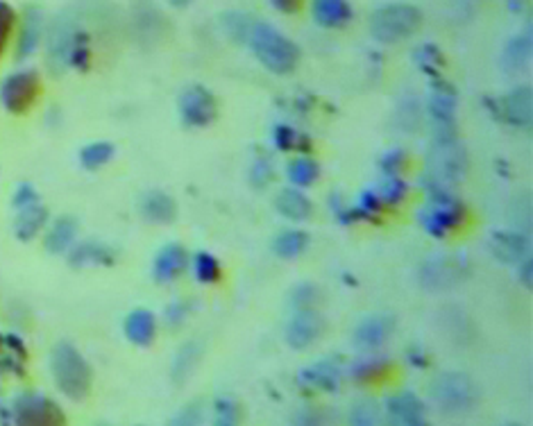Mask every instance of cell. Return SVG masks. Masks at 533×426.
<instances>
[{"label":"cell","mask_w":533,"mask_h":426,"mask_svg":"<svg viewBox=\"0 0 533 426\" xmlns=\"http://www.w3.org/2000/svg\"><path fill=\"white\" fill-rule=\"evenodd\" d=\"M111 157H114V145L110 141L89 143L79 150V163H82L87 171H96V168L105 166Z\"/></svg>","instance_id":"cell-34"},{"label":"cell","mask_w":533,"mask_h":426,"mask_svg":"<svg viewBox=\"0 0 533 426\" xmlns=\"http://www.w3.org/2000/svg\"><path fill=\"white\" fill-rule=\"evenodd\" d=\"M517 277H520V282L527 286V288H531L533 284V261L529 256H525V259L517 264Z\"/></svg>","instance_id":"cell-47"},{"label":"cell","mask_w":533,"mask_h":426,"mask_svg":"<svg viewBox=\"0 0 533 426\" xmlns=\"http://www.w3.org/2000/svg\"><path fill=\"white\" fill-rule=\"evenodd\" d=\"M9 420L18 426H62L67 422V415L48 397L26 392L14 400Z\"/></svg>","instance_id":"cell-7"},{"label":"cell","mask_w":533,"mask_h":426,"mask_svg":"<svg viewBox=\"0 0 533 426\" xmlns=\"http://www.w3.org/2000/svg\"><path fill=\"white\" fill-rule=\"evenodd\" d=\"M508 5H511L513 12H520L522 9V0H508Z\"/></svg>","instance_id":"cell-52"},{"label":"cell","mask_w":533,"mask_h":426,"mask_svg":"<svg viewBox=\"0 0 533 426\" xmlns=\"http://www.w3.org/2000/svg\"><path fill=\"white\" fill-rule=\"evenodd\" d=\"M467 275V259L455 255L432 256L420 268V284L427 290H445L463 282Z\"/></svg>","instance_id":"cell-9"},{"label":"cell","mask_w":533,"mask_h":426,"mask_svg":"<svg viewBox=\"0 0 533 426\" xmlns=\"http://www.w3.org/2000/svg\"><path fill=\"white\" fill-rule=\"evenodd\" d=\"M531 57V35H520L511 39L504 48L502 68L507 73H520Z\"/></svg>","instance_id":"cell-29"},{"label":"cell","mask_w":533,"mask_h":426,"mask_svg":"<svg viewBox=\"0 0 533 426\" xmlns=\"http://www.w3.org/2000/svg\"><path fill=\"white\" fill-rule=\"evenodd\" d=\"M322 329H325V322L313 308L298 311L287 325V343L293 349H305L320 338Z\"/></svg>","instance_id":"cell-13"},{"label":"cell","mask_w":533,"mask_h":426,"mask_svg":"<svg viewBox=\"0 0 533 426\" xmlns=\"http://www.w3.org/2000/svg\"><path fill=\"white\" fill-rule=\"evenodd\" d=\"M26 363L27 352L26 345L21 343V338H16L14 334H3V331H0V372L23 377Z\"/></svg>","instance_id":"cell-22"},{"label":"cell","mask_w":533,"mask_h":426,"mask_svg":"<svg viewBox=\"0 0 533 426\" xmlns=\"http://www.w3.org/2000/svg\"><path fill=\"white\" fill-rule=\"evenodd\" d=\"M392 329H395V320L391 316H386V313L371 316L354 329V343L361 349L372 352V349H380L391 338Z\"/></svg>","instance_id":"cell-15"},{"label":"cell","mask_w":533,"mask_h":426,"mask_svg":"<svg viewBox=\"0 0 533 426\" xmlns=\"http://www.w3.org/2000/svg\"><path fill=\"white\" fill-rule=\"evenodd\" d=\"M214 413H216L218 426H236L241 420V409L232 397H218L214 401Z\"/></svg>","instance_id":"cell-40"},{"label":"cell","mask_w":533,"mask_h":426,"mask_svg":"<svg viewBox=\"0 0 533 426\" xmlns=\"http://www.w3.org/2000/svg\"><path fill=\"white\" fill-rule=\"evenodd\" d=\"M168 21L151 0H139L132 9V36L141 46H159L166 36Z\"/></svg>","instance_id":"cell-11"},{"label":"cell","mask_w":533,"mask_h":426,"mask_svg":"<svg viewBox=\"0 0 533 426\" xmlns=\"http://www.w3.org/2000/svg\"><path fill=\"white\" fill-rule=\"evenodd\" d=\"M270 180H273V166H270L268 159L259 157L255 163H252L250 182L256 186V189H261V186L268 184Z\"/></svg>","instance_id":"cell-44"},{"label":"cell","mask_w":533,"mask_h":426,"mask_svg":"<svg viewBox=\"0 0 533 426\" xmlns=\"http://www.w3.org/2000/svg\"><path fill=\"white\" fill-rule=\"evenodd\" d=\"M14 26H16V14H14V9L5 0H0V55L7 48Z\"/></svg>","instance_id":"cell-42"},{"label":"cell","mask_w":533,"mask_h":426,"mask_svg":"<svg viewBox=\"0 0 533 426\" xmlns=\"http://www.w3.org/2000/svg\"><path fill=\"white\" fill-rule=\"evenodd\" d=\"M427 175L438 184L458 186L467 175V152L458 139L452 141H434L432 152L427 157Z\"/></svg>","instance_id":"cell-6"},{"label":"cell","mask_w":533,"mask_h":426,"mask_svg":"<svg viewBox=\"0 0 533 426\" xmlns=\"http://www.w3.org/2000/svg\"><path fill=\"white\" fill-rule=\"evenodd\" d=\"M490 252L502 264H520L529 255V238L520 232H495L490 236Z\"/></svg>","instance_id":"cell-16"},{"label":"cell","mask_w":533,"mask_h":426,"mask_svg":"<svg viewBox=\"0 0 533 426\" xmlns=\"http://www.w3.org/2000/svg\"><path fill=\"white\" fill-rule=\"evenodd\" d=\"M308 245V236L300 229H288V232H282L273 243L275 255L282 256V259H296L302 252L307 250Z\"/></svg>","instance_id":"cell-31"},{"label":"cell","mask_w":533,"mask_h":426,"mask_svg":"<svg viewBox=\"0 0 533 426\" xmlns=\"http://www.w3.org/2000/svg\"><path fill=\"white\" fill-rule=\"evenodd\" d=\"M78 234V220L73 215H62V218L55 220V224L50 227L48 236H46V250L50 255H62L68 247L73 245Z\"/></svg>","instance_id":"cell-26"},{"label":"cell","mask_w":533,"mask_h":426,"mask_svg":"<svg viewBox=\"0 0 533 426\" xmlns=\"http://www.w3.org/2000/svg\"><path fill=\"white\" fill-rule=\"evenodd\" d=\"M191 308H193V304L186 302V299H177L166 308V322L168 325H182L191 313Z\"/></svg>","instance_id":"cell-45"},{"label":"cell","mask_w":533,"mask_h":426,"mask_svg":"<svg viewBox=\"0 0 533 426\" xmlns=\"http://www.w3.org/2000/svg\"><path fill=\"white\" fill-rule=\"evenodd\" d=\"M415 62L423 68L424 75H434L441 73V68L445 67V55L438 50V46L434 44H424L415 50Z\"/></svg>","instance_id":"cell-38"},{"label":"cell","mask_w":533,"mask_h":426,"mask_svg":"<svg viewBox=\"0 0 533 426\" xmlns=\"http://www.w3.org/2000/svg\"><path fill=\"white\" fill-rule=\"evenodd\" d=\"M168 3H171L172 7H186V5H189L191 0H168Z\"/></svg>","instance_id":"cell-51"},{"label":"cell","mask_w":533,"mask_h":426,"mask_svg":"<svg viewBox=\"0 0 533 426\" xmlns=\"http://www.w3.org/2000/svg\"><path fill=\"white\" fill-rule=\"evenodd\" d=\"M157 334V320L154 313L148 308H137L125 317V336L130 343L139 345V348H148Z\"/></svg>","instance_id":"cell-21"},{"label":"cell","mask_w":533,"mask_h":426,"mask_svg":"<svg viewBox=\"0 0 533 426\" xmlns=\"http://www.w3.org/2000/svg\"><path fill=\"white\" fill-rule=\"evenodd\" d=\"M273 139L277 150H284V152H293V150H298V152H308V150H311V141H308L305 134L293 130L291 125H277Z\"/></svg>","instance_id":"cell-35"},{"label":"cell","mask_w":533,"mask_h":426,"mask_svg":"<svg viewBox=\"0 0 533 426\" xmlns=\"http://www.w3.org/2000/svg\"><path fill=\"white\" fill-rule=\"evenodd\" d=\"M275 9L284 14H296L302 7V0H270Z\"/></svg>","instance_id":"cell-48"},{"label":"cell","mask_w":533,"mask_h":426,"mask_svg":"<svg viewBox=\"0 0 533 426\" xmlns=\"http://www.w3.org/2000/svg\"><path fill=\"white\" fill-rule=\"evenodd\" d=\"M46 220H48L46 207H41L39 203L27 204V207L18 209L16 220H14V234H16L18 241H32L44 229Z\"/></svg>","instance_id":"cell-23"},{"label":"cell","mask_w":533,"mask_h":426,"mask_svg":"<svg viewBox=\"0 0 533 426\" xmlns=\"http://www.w3.org/2000/svg\"><path fill=\"white\" fill-rule=\"evenodd\" d=\"M420 23H423V14L413 5H383L371 16V35L380 44H397L402 39H409Z\"/></svg>","instance_id":"cell-5"},{"label":"cell","mask_w":533,"mask_h":426,"mask_svg":"<svg viewBox=\"0 0 533 426\" xmlns=\"http://www.w3.org/2000/svg\"><path fill=\"white\" fill-rule=\"evenodd\" d=\"M252 26H255V21H252L247 14H241V12L223 14V27H225L227 35L232 36L234 41H238V44L247 41Z\"/></svg>","instance_id":"cell-37"},{"label":"cell","mask_w":533,"mask_h":426,"mask_svg":"<svg viewBox=\"0 0 533 426\" xmlns=\"http://www.w3.org/2000/svg\"><path fill=\"white\" fill-rule=\"evenodd\" d=\"M320 177V166L308 157H298L288 163V180L300 189H307Z\"/></svg>","instance_id":"cell-32"},{"label":"cell","mask_w":533,"mask_h":426,"mask_svg":"<svg viewBox=\"0 0 533 426\" xmlns=\"http://www.w3.org/2000/svg\"><path fill=\"white\" fill-rule=\"evenodd\" d=\"M32 203H39V195H37L35 186L32 184H21L12 195V207L14 209H23Z\"/></svg>","instance_id":"cell-46"},{"label":"cell","mask_w":533,"mask_h":426,"mask_svg":"<svg viewBox=\"0 0 533 426\" xmlns=\"http://www.w3.org/2000/svg\"><path fill=\"white\" fill-rule=\"evenodd\" d=\"M50 369L59 390L73 401H82L91 390V368L71 343L55 345L50 354Z\"/></svg>","instance_id":"cell-4"},{"label":"cell","mask_w":533,"mask_h":426,"mask_svg":"<svg viewBox=\"0 0 533 426\" xmlns=\"http://www.w3.org/2000/svg\"><path fill=\"white\" fill-rule=\"evenodd\" d=\"M533 119V91L531 87H517L497 100V120L513 128H529Z\"/></svg>","instance_id":"cell-12"},{"label":"cell","mask_w":533,"mask_h":426,"mask_svg":"<svg viewBox=\"0 0 533 426\" xmlns=\"http://www.w3.org/2000/svg\"><path fill=\"white\" fill-rule=\"evenodd\" d=\"M423 189L429 198L427 207L420 212V224L424 227V232L436 238H443L465 223V207L452 195V191L447 186L438 184L436 180L424 175Z\"/></svg>","instance_id":"cell-1"},{"label":"cell","mask_w":533,"mask_h":426,"mask_svg":"<svg viewBox=\"0 0 533 426\" xmlns=\"http://www.w3.org/2000/svg\"><path fill=\"white\" fill-rule=\"evenodd\" d=\"M406 161H409V157H406L404 150L395 148V150H388V152L383 154L380 166H381L383 175H400V172L406 168Z\"/></svg>","instance_id":"cell-43"},{"label":"cell","mask_w":533,"mask_h":426,"mask_svg":"<svg viewBox=\"0 0 533 426\" xmlns=\"http://www.w3.org/2000/svg\"><path fill=\"white\" fill-rule=\"evenodd\" d=\"M298 381H300V386L313 388V390L336 392L340 383V369L331 360H320V363L308 365V368L302 369L298 374Z\"/></svg>","instance_id":"cell-17"},{"label":"cell","mask_w":533,"mask_h":426,"mask_svg":"<svg viewBox=\"0 0 533 426\" xmlns=\"http://www.w3.org/2000/svg\"><path fill=\"white\" fill-rule=\"evenodd\" d=\"M392 365L391 360L381 358V356H372V358L357 360L352 365V377L361 383H380L391 374Z\"/></svg>","instance_id":"cell-30"},{"label":"cell","mask_w":533,"mask_h":426,"mask_svg":"<svg viewBox=\"0 0 533 426\" xmlns=\"http://www.w3.org/2000/svg\"><path fill=\"white\" fill-rule=\"evenodd\" d=\"M247 44H250L256 59L268 71L277 75L296 71L298 62H300V48L288 36H284L277 27L270 26V23H255L250 36H247Z\"/></svg>","instance_id":"cell-2"},{"label":"cell","mask_w":533,"mask_h":426,"mask_svg":"<svg viewBox=\"0 0 533 426\" xmlns=\"http://www.w3.org/2000/svg\"><path fill=\"white\" fill-rule=\"evenodd\" d=\"M318 297H320V293H318L316 286H313V284H300L291 293V304H293V308H296V311H305V308L316 307Z\"/></svg>","instance_id":"cell-41"},{"label":"cell","mask_w":533,"mask_h":426,"mask_svg":"<svg viewBox=\"0 0 533 426\" xmlns=\"http://www.w3.org/2000/svg\"><path fill=\"white\" fill-rule=\"evenodd\" d=\"M381 413L375 400H359L354 401L352 410H350V422L357 426H375L380 422Z\"/></svg>","instance_id":"cell-39"},{"label":"cell","mask_w":533,"mask_h":426,"mask_svg":"<svg viewBox=\"0 0 533 426\" xmlns=\"http://www.w3.org/2000/svg\"><path fill=\"white\" fill-rule=\"evenodd\" d=\"M429 400L436 406L438 413L458 418L475 410L479 404V388L467 374L441 372L429 383Z\"/></svg>","instance_id":"cell-3"},{"label":"cell","mask_w":533,"mask_h":426,"mask_svg":"<svg viewBox=\"0 0 533 426\" xmlns=\"http://www.w3.org/2000/svg\"><path fill=\"white\" fill-rule=\"evenodd\" d=\"M68 264L73 268H91V265H114L116 252L110 245L98 241L79 243L68 255Z\"/></svg>","instance_id":"cell-19"},{"label":"cell","mask_w":533,"mask_h":426,"mask_svg":"<svg viewBox=\"0 0 533 426\" xmlns=\"http://www.w3.org/2000/svg\"><path fill=\"white\" fill-rule=\"evenodd\" d=\"M193 273L200 284H216L221 279V264L209 252H198L193 256Z\"/></svg>","instance_id":"cell-36"},{"label":"cell","mask_w":533,"mask_h":426,"mask_svg":"<svg viewBox=\"0 0 533 426\" xmlns=\"http://www.w3.org/2000/svg\"><path fill=\"white\" fill-rule=\"evenodd\" d=\"M386 410L392 422L400 426H424L427 424V409L423 400L413 392H400L386 400Z\"/></svg>","instance_id":"cell-14"},{"label":"cell","mask_w":533,"mask_h":426,"mask_svg":"<svg viewBox=\"0 0 533 426\" xmlns=\"http://www.w3.org/2000/svg\"><path fill=\"white\" fill-rule=\"evenodd\" d=\"M409 363L411 365H415V368H427L429 365V360H427V356H424L423 352H420V349H409Z\"/></svg>","instance_id":"cell-50"},{"label":"cell","mask_w":533,"mask_h":426,"mask_svg":"<svg viewBox=\"0 0 533 426\" xmlns=\"http://www.w3.org/2000/svg\"><path fill=\"white\" fill-rule=\"evenodd\" d=\"M41 93V78L37 71H18L9 75L0 88V100L12 114H26L32 109Z\"/></svg>","instance_id":"cell-8"},{"label":"cell","mask_w":533,"mask_h":426,"mask_svg":"<svg viewBox=\"0 0 533 426\" xmlns=\"http://www.w3.org/2000/svg\"><path fill=\"white\" fill-rule=\"evenodd\" d=\"M313 18L322 27H343L352 18L348 0H313Z\"/></svg>","instance_id":"cell-25"},{"label":"cell","mask_w":533,"mask_h":426,"mask_svg":"<svg viewBox=\"0 0 533 426\" xmlns=\"http://www.w3.org/2000/svg\"><path fill=\"white\" fill-rule=\"evenodd\" d=\"M216 98L200 84L184 88L180 96V116L189 128H207L216 120Z\"/></svg>","instance_id":"cell-10"},{"label":"cell","mask_w":533,"mask_h":426,"mask_svg":"<svg viewBox=\"0 0 533 426\" xmlns=\"http://www.w3.org/2000/svg\"><path fill=\"white\" fill-rule=\"evenodd\" d=\"M377 195H380L383 207H397L409 195V184L400 175H386L377 189Z\"/></svg>","instance_id":"cell-33"},{"label":"cell","mask_w":533,"mask_h":426,"mask_svg":"<svg viewBox=\"0 0 533 426\" xmlns=\"http://www.w3.org/2000/svg\"><path fill=\"white\" fill-rule=\"evenodd\" d=\"M175 422H177V424H193V422H200V410H198V409L193 410V404H191L189 409L184 410V413L177 415Z\"/></svg>","instance_id":"cell-49"},{"label":"cell","mask_w":533,"mask_h":426,"mask_svg":"<svg viewBox=\"0 0 533 426\" xmlns=\"http://www.w3.org/2000/svg\"><path fill=\"white\" fill-rule=\"evenodd\" d=\"M200 356H203V348H200L198 340H189L180 348V352L172 358V381L177 386L186 383V379L195 372V365H198Z\"/></svg>","instance_id":"cell-28"},{"label":"cell","mask_w":533,"mask_h":426,"mask_svg":"<svg viewBox=\"0 0 533 426\" xmlns=\"http://www.w3.org/2000/svg\"><path fill=\"white\" fill-rule=\"evenodd\" d=\"M41 32H44V14L39 7H27L21 21V35H18V59H26L35 53Z\"/></svg>","instance_id":"cell-20"},{"label":"cell","mask_w":533,"mask_h":426,"mask_svg":"<svg viewBox=\"0 0 533 426\" xmlns=\"http://www.w3.org/2000/svg\"><path fill=\"white\" fill-rule=\"evenodd\" d=\"M275 207H277V212L288 220H307L313 212L311 200L298 189L279 191L277 198H275Z\"/></svg>","instance_id":"cell-27"},{"label":"cell","mask_w":533,"mask_h":426,"mask_svg":"<svg viewBox=\"0 0 533 426\" xmlns=\"http://www.w3.org/2000/svg\"><path fill=\"white\" fill-rule=\"evenodd\" d=\"M141 213H143V218L151 220V223L168 224V223H172V218H175L177 204H175V200H172L168 193H163V191H151V193L143 195Z\"/></svg>","instance_id":"cell-24"},{"label":"cell","mask_w":533,"mask_h":426,"mask_svg":"<svg viewBox=\"0 0 533 426\" xmlns=\"http://www.w3.org/2000/svg\"><path fill=\"white\" fill-rule=\"evenodd\" d=\"M186 265V252L184 247L177 245V243H168L166 247L159 250V255L154 256V265H152V275L157 282L168 284L175 277H180V273Z\"/></svg>","instance_id":"cell-18"}]
</instances>
